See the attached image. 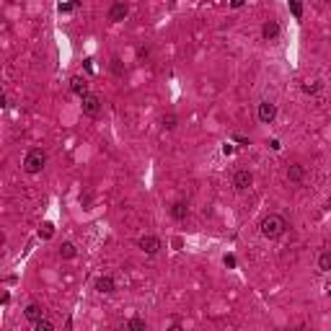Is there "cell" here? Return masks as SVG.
<instances>
[{
	"label": "cell",
	"mask_w": 331,
	"mask_h": 331,
	"mask_svg": "<svg viewBox=\"0 0 331 331\" xmlns=\"http://www.w3.org/2000/svg\"><path fill=\"white\" fill-rule=\"evenodd\" d=\"M288 220H285V215H279V212H269L267 217L259 223V230H261V235L267 238V241H277V238H282L285 233H288Z\"/></svg>",
	"instance_id": "obj_1"
},
{
	"label": "cell",
	"mask_w": 331,
	"mask_h": 331,
	"mask_svg": "<svg viewBox=\"0 0 331 331\" xmlns=\"http://www.w3.org/2000/svg\"><path fill=\"white\" fill-rule=\"evenodd\" d=\"M44 166H47V153H44L41 148H31L26 156H24V171H26L29 176L41 173Z\"/></svg>",
	"instance_id": "obj_2"
},
{
	"label": "cell",
	"mask_w": 331,
	"mask_h": 331,
	"mask_svg": "<svg viewBox=\"0 0 331 331\" xmlns=\"http://www.w3.org/2000/svg\"><path fill=\"white\" fill-rule=\"evenodd\" d=\"M80 109H83V114L85 117H99L101 114V96H96V93H91V91H88L85 96H80Z\"/></svg>",
	"instance_id": "obj_3"
},
{
	"label": "cell",
	"mask_w": 331,
	"mask_h": 331,
	"mask_svg": "<svg viewBox=\"0 0 331 331\" xmlns=\"http://www.w3.org/2000/svg\"><path fill=\"white\" fill-rule=\"evenodd\" d=\"M256 117H259V122L261 124H272L274 119H277V104L274 101H261L259 104V109H256Z\"/></svg>",
	"instance_id": "obj_4"
},
{
	"label": "cell",
	"mask_w": 331,
	"mask_h": 331,
	"mask_svg": "<svg viewBox=\"0 0 331 331\" xmlns=\"http://www.w3.org/2000/svg\"><path fill=\"white\" fill-rule=\"evenodd\" d=\"M127 13H129V3H127V0H114L112 8H109V13H106V18L112 21V24H122V21L127 18Z\"/></svg>",
	"instance_id": "obj_5"
},
{
	"label": "cell",
	"mask_w": 331,
	"mask_h": 331,
	"mask_svg": "<svg viewBox=\"0 0 331 331\" xmlns=\"http://www.w3.org/2000/svg\"><path fill=\"white\" fill-rule=\"evenodd\" d=\"M137 249H140L143 254H148V256H156V254L163 249V244H161L158 235H143V238L137 241Z\"/></svg>",
	"instance_id": "obj_6"
},
{
	"label": "cell",
	"mask_w": 331,
	"mask_h": 331,
	"mask_svg": "<svg viewBox=\"0 0 331 331\" xmlns=\"http://www.w3.org/2000/svg\"><path fill=\"white\" fill-rule=\"evenodd\" d=\"M251 184H254V173H251L249 168H238V171L233 173V186H235V192H246V189H251Z\"/></svg>",
	"instance_id": "obj_7"
},
{
	"label": "cell",
	"mask_w": 331,
	"mask_h": 331,
	"mask_svg": "<svg viewBox=\"0 0 331 331\" xmlns=\"http://www.w3.org/2000/svg\"><path fill=\"white\" fill-rule=\"evenodd\" d=\"M93 288H96V293H101V295H112V293L117 290V279H114L112 274H101V277H96Z\"/></svg>",
	"instance_id": "obj_8"
},
{
	"label": "cell",
	"mask_w": 331,
	"mask_h": 331,
	"mask_svg": "<svg viewBox=\"0 0 331 331\" xmlns=\"http://www.w3.org/2000/svg\"><path fill=\"white\" fill-rule=\"evenodd\" d=\"M47 316V311H44V305H39V303H26V308H24V318L34 326L39 318H44Z\"/></svg>",
	"instance_id": "obj_9"
},
{
	"label": "cell",
	"mask_w": 331,
	"mask_h": 331,
	"mask_svg": "<svg viewBox=\"0 0 331 331\" xmlns=\"http://www.w3.org/2000/svg\"><path fill=\"white\" fill-rule=\"evenodd\" d=\"M279 31H282V29H279V21H274V18H272V21H264V24H261V39H264V41H274V39L279 36Z\"/></svg>",
	"instance_id": "obj_10"
},
{
	"label": "cell",
	"mask_w": 331,
	"mask_h": 331,
	"mask_svg": "<svg viewBox=\"0 0 331 331\" xmlns=\"http://www.w3.org/2000/svg\"><path fill=\"white\" fill-rule=\"evenodd\" d=\"M168 212H171V217L176 220V223H181V220L189 217V205H186L184 200H176V202L168 207Z\"/></svg>",
	"instance_id": "obj_11"
},
{
	"label": "cell",
	"mask_w": 331,
	"mask_h": 331,
	"mask_svg": "<svg viewBox=\"0 0 331 331\" xmlns=\"http://www.w3.org/2000/svg\"><path fill=\"white\" fill-rule=\"evenodd\" d=\"M303 179H305V166H300V163H290V166H288V181L300 184Z\"/></svg>",
	"instance_id": "obj_12"
},
{
	"label": "cell",
	"mask_w": 331,
	"mask_h": 331,
	"mask_svg": "<svg viewBox=\"0 0 331 331\" xmlns=\"http://www.w3.org/2000/svg\"><path fill=\"white\" fill-rule=\"evenodd\" d=\"M70 91H73L75 96H85V93H88V83H85V78L73 75V78H70Z\"/></svg>",
	"instance_id": "obj_13"
},
{
	"label": "cell",
	"mask_w": 331,
	"mask_h": 331,
	"mask_svg": "<svg viewBox=\"0 0 331 331\" xmlns=\"http://www.w3.org/2000/svg\"><path fill=\"white\" fill-rule=\"evenodd\" d=\"M316 267H318V272H331V251H321L318 254Z\"/></svg>",
	"instance_id": "obj_14"
},
{
	"label": "cell",
	"mask_w": 331,
	"mask_h": 331,
	"mask_svg": "<svg viewBox=\"0 0 331 331\" xmlns=\"http://www.w3.org/2000/svg\"><path fill=\"white\" fill-rule=\"evenodd\" d=\"M60 256H62V259H75V256H78V249H75V244H70V241H65V244L60 246Z\"/></svg>",
	"instance_id": "obj_15"
},
{
	"label": "cell",
	"mask_w": 331,
	"mask_h": 331,
	"mask_svg": "<svg viewBox=\"0 0 331 331\" xmlns=\"http://www.w3.org/2000/svg\"><path fill=\"white\" fill-rule=\"evenodd\" d=\"M52 235H55V223H50V220H44V223H41V228H39V238L50 241Z\"/></svg>",
	"instance_id": "obj_16"
},
{
	"label": "cell",
	"mask_w": 331,
	"mask_h": 331,
	"mask_svg": "<svg viewBox=\"0 0 331 331\" xmlns=\"http://www.w3.org/2000/svg\"><path fill=\"white\" fill-rule=\"evenodd\" d=\"M127 328H129V331H145V328H148V321L140 318V316H135V318L127 321Z\"/></svg>",
	"instance_id": "obj_17"
},
{
	"label": "cell",
	"mask_w": 331,
	"mask_h": 331,
	"mask_svg": "<svg viewBox=\"0 0 331 331\" xmlns=\"http://www.w3.org/2000/svg\"><path fill=\"white\" fill-rule=\"evenodd\" d=\"M288 8H290V13H293V18H303V0H288Z\"/></svg>",
	"instance_id": "obj_18"
},
{
	"label": "cell",
	"mask_w": 331,
	"mask_h": 331,
	"mask_svg": "<svg viewBox=\"0 0 331 331\" xmlns=\"http://www.w3.org/2000/svg\"><path fill=\"white\" fill-rule=\"evenodd\" d=\"M34 331H55V321H50L47 316H44V318H39L34 323Z\"/></svg>",
	"instance_id": "obj_19"
},
{
	"label": "cell",
	"mask_w": 331,
	"mask_h": 331,
	"mask_svg": "<svg viewBox=\"0 0 331 331\" xmlns=\"http://www.w3.org/2000/svg\"><path fill=\"white\" fill-rule=\"evenodd\" d=\"M321 80H313V83H303V93H308V96H313V93H318L321 91Z\"/></svg>",
	"instance_id": "obj_20"
},
{
	"label": "cell",
	"mask_w": 331,
	"mask_h": 331,
	"mask_svg": "<svg viewBox=\"0 0 331 331\" xmlns=\"http://www.w3.org/2000/svg\"><path fill=\"white\" fill-rule=\"evenodd\" d=\"M112 73H114L117 78L124 75V62H122V57H112Z\"/></svg>",
	"instance_id": "obj_21"
},
{
	"label": "cell",
	"mask_w": 331,
	"mask_h": 331,
	"mask_svg": "<svg viewBox=\"0 0 331 331\" xmlns=\"http://www.w3.org/2000/svg\"><path fill=\"white\" fill-rule=\"evenodd\" d=\"M176 124H179V117H176V114H166L163 117V129H176Z\"/></svg>",
	"instance_id": "obj_22"
},
{
	"label": "cell",
	"mask_w": 331,
	"mask_h": 331,
	"mask_svg": "<svg viewBox=\"0 0 331 331\" xmlns=\"http://www.w3.org/2000/svg\"><path fill=\"white\" fill-rule=\"evenodd\" d=\"M75 8H78L75 0H68V3H60V6H57V11H60V13H73Z\"/></svg>",
	"instance_id": "obj_23"
},
{
	"label": "cell",
	"mask_w": 331,
	"mask_h": 331,
	"mask_svg": "<svg viewBox=\"0 0 331 331\" xmlns=\"http://www.w3.org/2000/svg\"><path fill=\"white\" fill-rule=\"evenodd\" d=\"M223 264H225L228 269H235V267H238V259H235L233 254H225V256H223Z\"/></svg>",
	"instance_id": "obj_24"
},
{
	"label": "cell",
	"mask_w": 331,
	"mask_h": 331,
	"mask_svg": "<svg viewBox=\"0 0 331 331\" xmlns=\"http://www.w3.org/2000/svg\"><path fill=\"white\" fill-rule=\"evenodd\" d=\"M233 153H235V145L225 143V145H223V156H233Z\"/></svg>",
	"instance_id": "obj_25"
},
{
	"label": "cell",
	"mask_w": 331,
	"mask_h": 331,
	"mask_svg": "<svg viewBox=\"0 0 331 331\" xmlns=\"http://www.w3.org/2000/svg\"><path fill=\"white\" fill-rule=\"evenodd\" d=\"M244 6H246V0H230V8H235V11L244 8Z\"/></svg>",
	"instance_id": "obj_26"
},
{
	"label": "cell",
	"mask_w": 331,
	"mask_h": 331,
	"mask_svg": "<svg viewBox=\"0 0 331 331\" xmlns=\"http://www.w3.org/2000/svg\"><path fill=\"white\" fill-rule=\"evenodd\" d=\"M85 70H88V73H93V60H91V57L85 60Z\"/></svg>",
	"instance_id": "obj_27"
},
{
	"label": "cell",
	"mask_w": 331,
	"mask_h": 331,
	"mask_svg": "<svg viewBox=\"0 0 331 331\" xmlns=\"http://www.w3.org/2000/svg\"><path fill=\"white\" fill-rule=\"evenodd\" d=\"M326 295H328V298H331V285H328V288H326Z\"/></svg>",
	"instance_id": "obj_28"
},
{
	"label": "cell",
	"mask_w": 331,
	"mask_h": 331,
	"mask_svg": "<svg viewBox=\"0 0 331 331\" xmlns=\"http://www.w3.org/2000/svg\"><path fill=\"white\" fill-rule=\"evenodd\" d=\"M75 3H78V6H80V3H83V0H75Z\"/></svg>",
	"instance_id": "obj_29"
}]
</instances>
